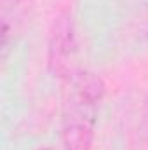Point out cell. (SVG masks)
<instances>
[{
  "instance_id": "cell-1",
  "label": "cell",
  "mask_w": 148,
  "mask_h": 150,
  "mask_svg": "<svg viewBox=\"0 0 148 150\" xmlns=\"http://www.w3.org/2000/svg\"><path fill=\"white\" fill-rule=\"evenodd\" d=\"M70 86L61 112V140L65 150H91L98 108L106 86L94 72L84 70L68 79Z\"/></svg>"
},
{
  "instance_id": "cell-2",
  "label": "cell",
  "mask_w": 148,
  "mask_h": 150,
  "mask_svg": "<svg viewBox=\"0 0 148 150\" xmlns=\"http://www.w3.org/2000/svg\"><path fill=\"white\" fill-rule=\"evenodd\" d=\"M75 58H77V37H75L73 21L68 12H63L54 19L49 35L47 65L51 74L58 79H72L77 74Z\"/></svg>"
},
{
  "instance_id": "cell-3",
  "label": "cell",
  "mask_w": 148,
  "mask_h": 150,
  "mask_svg": "<svg viewBox=\"0 0 148 150\" xmlns=\"http://www.w3.org/2000/svg\"><path fill=\"white\" fill-rule=\"evenodd\" d=\"M25 7V0H0V14H2V58L7 56V49L11 38L14 35L21 12Z\"/></svg>"
},
{
  "instance_id": "cell-4",
  "label": "cell",
  "mask_w": 148,
  "mask_h": 150,
  "mask_svg": "<svg viewBox=\"0 0 148 150\" xmlns=\"http://www.w3.org/2000/svg\"><path fill=\"white\" fill-rule=\"evenodd\" d=\"M143 127L148 133V98H147V103H145V112H143Z\"/></svg>"
},
{
  "instance_id": "cell-5",
  "label": "cell",
  "mask_w": 148,
  "mask_h": 150,
  "mask_svg": "<svg viewBox=\"0 0 148 150\" xmlns=\"http://www.w3.org/2000/svg\"><path fill=\"white\" fill-rule=\"evenodd\" d=\"M38 150H56V149H52V147H40Z\"/></svg>"
}]
</instances>
